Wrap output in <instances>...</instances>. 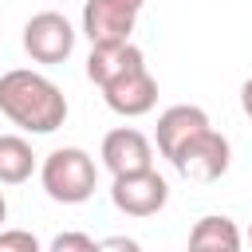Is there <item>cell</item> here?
I'll use <instances>...</instances> for the list:
<instances>
[{"label":"cell","mask_w":252,"mask_h":252,"mask_svg":"<svg viewBox=\"0 0 252 252\" xmlns=\"http://www.w3.org/2000/svg\"><path fill=\"white\" fill-rule=\"evenodd\" d=\"M32 173H35V154L28 138L0 134V185H24Z\"/></svg>","instance_id":"cell-12"},{"label":"cell","mask_w":252,"mask_h":252,"mask_svg":"<svg viewBox=\"0 0 252 252\" xmlns=\"http://www.w3.org/2000/svg\"><path fill=\"white\" fill-rule=\"evenodd\" d=\"M98 91H102L106 106L114 114H122V118H142V114H150L158 106V79L150 75L146 63L134 67V71H126V75H118V79H110Z\"/></svg>","instance_id":"cell-7"},{"label":"cell","mask_w":252,"mask_h":252,"mask_svg":"<svg viewBox=\"0 0 252 252\" xmlns=\"http://www.w3.org/2000/svg\"><path fill=\"white\" fill-rule=\"evenodd\" d=\"M0 114L28 134H55L67 122V94L47 75L12 67L0 75Z\"/></svg>","instance_id":"cell-1"},{"label":"cell","mask_w":252,"mask_h":252,"mask_svg":"<svg viewBox=\"0 0 252 252\" xmlns=\"http://www.w3.org/2000/svg\"><path fill=\"white\" fill-rule=\"evenodd\" d=\"M142 4H146V0H87V4H83V35H87L91 43L130 39Z\"/></svg>","instance_id":"cell-6"},{"label":"cell","mask_w":252,"mask_h":252,"mask_svg":"<svg viewBox=\"0 0 252 252\" xmlns=\"http://www.w3.org/2000/svg\"><path fill=\"white\" fill-rule=\"evenodd\" d=\"M4 217H8V201H4V193H0V224H4Z\"/></svg>","instance_id":"cell-17"},{"label":"cell","mask_w":252,"mask_h":252,"mask_svg":"<svg viewBox=\"0 0 252 252\" xmlns=\"http://www.w3.org/2000/svg\"><path fill=\"white\" fill-rule=\"evenodd\" d=\"M142 63H146V55H142V47L130 43V39L91 43V55H87V79H91L94 87H106L110 79H118V75H126V71H134V67H142Z\"/></svg>","instance_id":"cell-10"},{"label":"cell","mask_w":252,"mask_h":252,"mask_svg":"<svg viewBox=\"0 0 252 252\" xmlns=\"http://www.w3.org/2000/svg\"><path fill=\"white\" fill-rule=\"evenodd\" d=\"M248 244H252V224H248Z\"/></svg>","instance_id":"cell-18"},{"label":"cell","mask_w":252,"mask_h":252,"mask_svg":"<svg viewBox=\"0 0 252 252\" xmlns=\"http://www.w3.org/2000/svg\"><path fill=\"white\" fill-rule=\"evenodd\" d=\"M169 201V181L150 165V169H134V173H118L110 181V205L122 217H154L161 213Z\"/></svg>","instance_id":"cell-4"},{"label":"cell","mask_w":252,"mask_h":252,"mask_svg":"<svg viewBox=\"0 0 252 252\" xmlns=\"http://www.w3.org/2000/svg\"><path fill=\"white\" fill-rule=\"evenodd\" d=\"M102 248H126V252H138V240H130V236H110V240H98Z\"/></svg>","instance_id":"cell-15"},{"label":"cell","mask_w":252,"mask_h":252,"mask_svg":"<svg viewBox=\"0 0 252 252\" xmlns=\"http://www.w3.org/2000/svg\"><path fill=\"white\" fill-rule=\"evenodd\" d=\"M98 248L102 244L94 236H87V232H59L51 240V252H98Z\"/></svg>","instance_id":"cell-13"},{"label":"cell","mask_w":252,"mask_h":252,"mask_svg":"<svg viewBox=\"0 0 252 252\" xmlns=\"http://www.w3.org/2000/svg\"><path fill=\"white\" fill-rule=\"evenodd\" d=\"M39 185L59 205H83L98 189V165L83 146H59L39 161Z\"/></svg>","instance_id":"cell-2"},{"label":"cell","mask_w":252,"mask_h":252,"mask_svg":"<svg viewBox=\"0 0 252 252\" xmlns=\"http://www.w3.org/2000/svg\"><path fill=\"white\" fill-rule=\"evenodd\" d=\"M0 252H39V240L24 228H0Z\"/></svg>","instance_id":"cell-14"},{"label":"cell","mask_w":252,"mask_h":252,"mask_svg":"<svg viewBox=\"0 0 252 252\" xmlns=\"http://www.w3.org/2000/svg\"><path fill=\"white\" fill-rule=\"evenodd\" d=\"M102 165L110 169V177L118 173H134V169H150L154 165V142L134 130V126H118L102 138V150H98Z\"/></svg>","instance_id":"cell-8"},{"label":"cell","mask_w":252,"mask_h":252,"mask_svg":"<svg viewBox=\"0 0 252 252\" xmlns=\"http://www.w3.org/2000/svg\"><path fill=\"white\" fill-rule=\"evenodd\" d=\"M209 126H213L209 114H205L201 106H193V102H177V106L161 110V114H158V130H154L158 154H161V158H173L193 134H201V130H209Z\"/></svg>","instance_id":"cell-9"},{"label":"cell","mask_w":252,"mask_h":252,"mask_svg":"<svg viewBox=\"0 0 252 252\" xmlns=\"http://www.w3.org/2000/svg\"><path fill=\"white\" fill-rule=\"evenodd\" d=\"M240 110H244V114L252 118V75H248V79L240 83Z\"/></svg>","instance_id":"cell-16"},{"label":"cell","mask_w":252,"mask_h":252,"mask_svg":"<svg viewBox=\"0 0 252 252\" xmlns=\"http://www.w3.org/2000/svg\"><path fill=\"white\" fill-rule=\"evenodd\" d=\"M240 244H244V236H240L236 220L217 217V213L201 217V220L189 228V248H193V252H236Z\"/></svg>","instance_id":"cell-11"},{"label":"cell","mask_w":252,"mask_h":252,"mask_svg":"<svg viewBox=\"0 0 252 252\" xmlns=\"http://www.w3.org/2000/svg\"><path fill=\"white\" fill-rule=\"evenodd\" d=\"M75 28L63 12H35L28 24H24V51L43 63V67H55L63 59H71L75 51Z\"/></svg>","instance_id":"cell-5"},{"label":"cell","mask_w":252,"mask_h":252,"mask_svg":"<svg viewBox=\"0 0 252 252\" xmlns=\"http://www.w3.org/2000/svg\"><path fill=\"white\" fill-rule=\"evenodd\" d=\"M228 161H232V146H228V138L220 134V130H201V134H193L173 158H169V165L181 173V177H189V181H220L224 173H228Z\"/></svg>","instance_id":"cell-3"}]
</instances>
